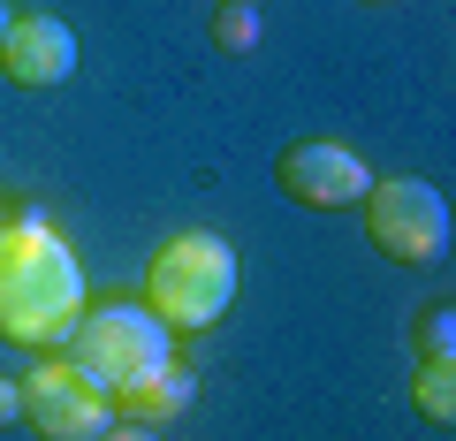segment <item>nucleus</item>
<instances>
[{
    "label": "nucleus",
    "instance_id": "13",
    "mask_svg": "<svg viewBox=\"0 0 456 441\" xmlns=\"http://www.w3.org/2000/svg\"><path fill=\"white\" fill-rule=\"evenodd\" d=\"M99 441H160V426H130V419H114Z\"/></svg>",
    "mask_w": 456,
    "mask_h": 441
},
{
    "label": "nucleus",
    "instance_id": "9",
    "mask_svg": "<svg viewBox=\"0 0 456 441\" xmlns=\"http://www.w3.org/2000/svg\"><path fill=\"white\" fill-rule=\"evenodd\" d=\"M419 419L456 426V365L449 358H426L419 365Z\"/></svg>",
    "mask_w": 456,
    "mask_h": 441
},
{
    "label": "nucleus",
    "instance_id": "1",
    "mask_svg": "<svg viewBox=\"0 0 456 441\" xmlns=\"http://www.w3.org/2000/svg\"><path fill=\"white\" fill-rule=\"evenodd\" d=\"M84 320V266L46 221H16L0 236V343L61 350Z\"/></svg>",
    "mask_w": 456,
    "mask_h": 441
},
{
    "label": "nucleus",
    "instance_id": "15",
    "mask_svg": "<svg viewBox=\"0 0 456 441\" xmlns=\"http://www.w3.org/2000/svg\"><path fill=\"white\" fill-rule=\"evenodd\" d=\"M8 229H16V221H8V206H0V236H8Z\"/></svg>",
    "mask_w": 456,
    "mask_h": 441
},
{
    "label": "nucleus",
    "instance_id": "12",
    "mask_svg": "<svg viewBox=\"0 0 456 441\" xmlns=\"http://www.w3.org/2000/svg\"><path fill=\"white\" fill-rule=\"evenodd\" d=\"M23 419V380H0V426Z\"/></svg>",
    "mask_w": 456,
    "mask_h": 441
},
{
    "label": "nucleus",
    "instance_id": "8",
    "mask_svg": "<svg viewBox=\"0 0 456 441\" xmlns=\"http://www.w3.org/2000/svg\"><path fill=\"white\" fill-rule=\"evenodd\" d=\"M191 404H198V373L183 358H167V365H152V373H137V380L114 388V419H130V426H167Z\"/></svg>",
    "mask_w": 456,
    "mask_h": 441
},
{
    "label": "nucleus",
    "instance_id": "4",
    "mask_svg": "<svg viewBox=\"0 0 456 441\" xmlns=\"http://www.w3.org/2000/svg\"><path fill=\"white\" fill-rule=\"evenodd\" d=\"M358 206H365V236H373L380 259L434 266L441 251H449V198H441L426 176H380Z\"/></svg>",
    "mask_w": 456,
    "mask_h": 441
},
{
    "label": "nucleus",
    "instance_id": "10",
    "mask_svg": "<svg viewBox=\"0 0 456 441\" xmlns=\"http://www.w3.org/2000/svg\"><path fill=\"white\" fill-rule=\"evenodd\" d=\"M259 38H266L259 8H228V0H221V16H213V46H221V53H251Z\"/></svg>",
    "mask_w": 456,
    "mask_h": 441
},
{
    "label": "nucleus",
    "instance_id": "16",
    "mask_svg": "<svg viewBox=\"0 0 456 441\" xmlns=\"http://www.w3.org/2000/svg\"><path fill=\"white\" fill-rule=\"evenodd\" d=\"M228 8H259V0H228Z\"/></svg>",
    "mask_w": 456,
    "mask_h": 441
},
{
    "label": "nucleus",
    "instance_id": "6",
    "mask_svg": "<svg viewBox=\"0 0 456 441\" xmlns=\"http://www.w3.org/2000/svg\"><path fill=\"white\" fill-rule=\"evenodd\" d=\"M274 176H281V191H289L297 206H358V198L373 191V167H365L350 145H335V137L289 145L274 160Z\"/></svg>",
    "mask_w": 456,
    "mask_h": 441
},
{
    "label": "nucleus",
    "instance_id": "7",
    "mask_svg": "<svg viewBox=\"0 0 456 441\" xmlns=\"http://www.w3.org/2000/svg\"><path fill=\"white\" fill-rule=\"evenodd\" d=\"M0 77L23 84V92H53V84H69V77H77V31H69L61 16H8Z\"/></svg>",
    "mask_w": 456,
    "mask_h": 441
},
{
    "label": "nucleus",
    "instance_id": "11",
    "mask_svg": "<svg viewBox=\"0 0 456 441\" xmlns=\"http://www.w3.org/2000/svg\"><path fill=\"white\" fill-rule=\"evenodd\" d=\"M419 350H426V358H449V350H456V312L449 305H426L419 312Z\"/></svg>",
    "mask_w": 456,
    "mask_h": 441
},
{
    "label": "nucleus",
    "instance_id": "3",
    "mask_svg": "<svg viewBox=\"0 0 456 441\" xmlns=\"http://www.w3.org/2000/svg\"><path fill=\"white\" fill-rule=\"evenodd\" d=\"M61 358L114 396L122 380H137V373H152V365L175 358V335H167L145 305H84V320L69 327Z\"/></svg>",
    "mask_w": 456,
    "mask_h": 441
},
{
    "label": "nucleus",
    "instance_id": "14",
    "mask_svg": "<svg viewBox=\"0 0 456 441\" xmlns=\"http://www.w3.org/2000/svg\"><path fill=\"white\" fill-rule=\"evenodd\" d=\"M0 38H8V0H0Z\"/></svg>",
    "mask_w": 456,
    "mask_h": 441
},
{
    "label": "nucleus",
    "instance_id": "5",
    "mask_svg": "<svg viewBox=\"0 0 456 441\" xmlns=\"http://www.w3.org/2000/svg\"><path fill=\"white\" fill-rule=\"evenodd\" d=\"M23 426L38 441H99L114 426V396L69 358H38L23 373Z\"/></svg>",
    "mask_w": 456,
    "mask_h": 441
},
{
    "label": "nucleus",
    "instance_id": "2",
    "mask_svg": "<svg viewBox=\"0 0 456 441\" xmlns=\"http://www.w3.org/2000/svg\"><path fill=\"white\" fill-rule=\"evenodd\" d=\"M236 305V251L213 229H175L145 266V312L167 335H206Z\"/></svg>",
    "mask_w": 456,
    "mask_h": 441
}]
</instances>
